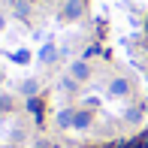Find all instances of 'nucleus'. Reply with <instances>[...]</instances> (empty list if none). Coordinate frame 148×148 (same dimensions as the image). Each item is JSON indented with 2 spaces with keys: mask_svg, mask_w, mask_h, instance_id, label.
Segmentation results:
<instances>
[{
  "mask_svg": "<svg viewBox=\"0 0 148 148\" xmlns=\"http://www.w3.org/2000/svg\"><path fill=\"white\" fill-rule=\"evenodd\" d=\"M82 9H85V6H82V0H66V3H64V9H60V15H64L66 21H76V18L82 15Z\"/></svg>",
  "mask_w": 148,
  "mask_h": 148,
  "instance_id": "1",
  "label": "nucleus"
},
{
  "mask_svg": "<svg viewBox=\"0 0 148 148\" xmlns=\"http://www.w3.org/2000/svg\"><path fill=\"white\" fill-rule=\"evenodd\" d=\"M70 76H73V79H76V82H85V79H88V76H91V66H88V64H85V60H76V64H73V66H70Z\"/></svg>",
  "mask_w": 148,
  "mask_h": 148,
  "instance_id": "2",
  "label": "nucleus"
},
{
  "mask_svg": "<svg viewBox=\"0 0 148 148\" xmlns=\"http://www.w3.org/2000/svg\"><path fill=\"white\" fill-rule=\"evenodd\" d=\"M73 127H76V130H85V127H91V112H76V115H73Z\"/></svg>",
  "mask_w": 148,
  "mask_h": 148,
  "instance_id": "3",
  "label": "nucleus"
},
{
  "mask_svg": "<svg viewBox=\"0 0 148 148\" xmlns=\"http://www.w3.org/2000/svg\"><path fill=\"white\" fill-rule=\"evenodd\" d=\"M127 91H130V85H127L124 79H115V82L109 85V94H112V97H127Z\"/></svg>",
  "mask_w": 148,
  "mask_h": 148,
  "instance_id": "4",
  "label": "nucleus"
},
{
  "mask_svg": "<svg viewBox=\"0 0 148 148\" xmlns=\"http://www.w3.org/2000/svg\"><path fill=\"white\" fill-rule=\"evenodd\" d=\"M58 58V49H55V45H42V51H39V60H42V64H51V60H55Z\"/></svg>",
  "mask_w": 148,
  "mask_h": 148,
  "instance_id": "5",
  "label": "nucleus"
},
{
  "mask_svg": "<svg viewBox=\"0 0 148 148\" xmlns=\"http://www.w3.org/2000/svg\"><path fill=\"white\" fill-rule=\"evenodd\" d=\"M124 148H148V130H145V133H139L136 139H130Z\"/></svg>",
  "mask_w": 148,
  "mask_h": 148,
  "instance_id": "6",
  "label": "nucleus"
},
{
  "mask_svg": "<svg viewBox=\"0 0 148 148\" xmlns=\"http://www.w3.org/2000/svg\"><path fill=\"white\" fill-rule=\"evenodd\" d=\"M73 115H76V112H70V109L60 112V115H58V124L60 127H73Z\"/></svg>",
  "mask_w": 148,
  "mask_h": 148,
  "instance_id": "7",
  "label": "nucleus"
},
{
  "mask_svg": "<svg viewBox=\"0 0 148 148\" xmlns=\"http://www.w3.org/2000/svg\"><path fill=\"white\" fill-rule=\"evenodd\" d=\"M21 91L27 94V97H33V94H36V82H33V79H27V82L21 85Z\"/></svg>",
  "mask_w": 148,
  "mask_h": 148,
  "instance_id": "8",
  "label": "nucleus"
},
{
  "mask_svg": "<svg viewBox=\"0 0 148 148\" xmlns=\"http://www.w3.org/2000/svg\"><path fill=\"white\" fill-rule=\"evenodd\" d=\"M139 118H142V115H139V109H127V121H130V124H133V121H139Z\"/></svg>",
  "mask_w": 148,
  "mask_h": 148,
  "instance_id": "9",
  "label": "nucleus"
},
{
  "mask_svg": "<svg viewBox=\"0 0 148 148\" xmlns=\"http://www.w3.org/2000/svg\"><path fill=\"white\" fill-rule=\"evenodd\" d=\"M15 12L18 15H27V3H15Z\"/></svg>",
  "mask_w": 148,
  "mask_h": 148,
  "instance_id": "10",
  "label": "nucleus"
},
{
  "mask_svg": "<svg viewBox=\"0 0 148 148\" xmlns=\"http://www.w3.org/2000/svg\"><path fill=\"white\" fill-rule=\"evenodd\" d=\"M3 24H6V21H3V15H0V30H3Z\"/></svg>",
  "mask_w": 148,
  "mask_h": 148,
  "instance_id": "11",
  "label": "nucleus"
}]
</instances>
